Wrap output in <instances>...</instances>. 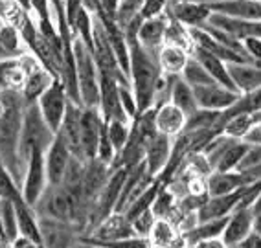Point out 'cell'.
<instances>
[{"label": "cell", "mask_w": 261, "mask_h": 248, "mask_svg": "<svg viewBox=\"0 0 261 248\" xmlns=\"http://www.w3.org/2000/svg\"><path fill=\"white\" fill-rule=\"evenodd\" d=\"M4 113L0 114V162L10 169L13 178L22 184L24 168L19 160V136L26 103L17 90H0Z\"/></svg>", "instance_id": "obj_1"}, {"label": "cell", "mask_w": 261, "mask_h": 248, "mask_svg": "<svg viewBox=\"0 0 261 248\" xmlns=\"http://www.w3.org/2000/svg\"><path fill=\"white\" fill-rule=\"evenodd\" d=\"M130 52V70L129 83L135 92L136 103H138V114L153 107L154 90L159 83L162 70L159 65V56L147 52L140 42H129Z\"/></svg>", "instance_id": "obj_2"}, {"label": "cell", "mask_w": 261, "mask_h": 248, "mask_svg": "<svg viewBox=\"0 0 261 248\" xmlns=\"http://www.w3.org/2000/svg\"><path fill=\"white\" fill-rule=\"evenodd\" d=\"M54 138H56V132L44 122L37 103L26 105L19 136V160L22 168L26 169V162H28L33 149L46 151L54 142Z\"/></svg>", "instance_id": "obj_3"}, {"label": "cell", "mask_w": 261, "mask_h": 248, "mask_svg": "<svg viewBox=\"0 0 261 248\" xmlns=\"http://www.w3.org/2000/svg\"><path fill=\"white\" fill-rule=\"evenodd\" d=\"M74 59L75 74H77V87L83 107L98 108L99 105V72L94 61L92 52L80 37H74Z\"/></svg>", "instance_id": "obj_4"}, {"label": "cell", "mask_w": 261, "mask_h": 248, "mask_svg": "<svg viewBox=\"0 0 261 248\" xmlns=\"http://www.w3.org/2000/svg\"><path fill=\"white\" fill-rule=\"evenodd\" d=\"M48 186H50V182H48L46 164H44V151L33 149L28 162H26L24 178H22V184H20L22 199L28 202L30 206L35 208L37 202L41 201V197L44 195Z\"/></svg>", "instance_id": "obj_5"}, {"label": "cell", "mask_w": 261, "mask_h": 248, "mask_svg": "<svg viewBox=\"0 0 261 248\" xmlns=\"http://www.w3.org/2000/svg\"><path fill=\"white\" fill-rule=\"evenodd\" d=\"M68 105H70V98H68L65 85H63V81L59 77H56V79L51 81L50 87L37 99V107L41 111L42 118H44V122L48 123V127L56 134L59 131L63 120H65Z\"/></svg>", "instance_id": "obj_6"}, {"label": "cell", "mask_w": 261, "mask_h": 248, "mask_svg": "<svg viewBox=\"0 0 261 248\" xmlns=\"http://www.w3.org/2000/svg\"><path fill=\"white\" fill-rule=\"evenodd\" d=\"M39 226H41L42 248H70L83 235L81 226L74 225V223L50 219V217L39 215Z\"/></svg>", "instance_id": "obj_7"}, {"label": "cell", "mask_w": 261, "mask_h": 248, "mask_svg": "<svg viewBox=\"0 0 261 248\" xmlns=\"http://www.w3.org/2000/svg\"><path fill=\"white\" fill-rule=\"evenodd\" d=\"M99 72V114L103 116L105 122L109 120H123V122H130L127 114L123 113L120 101V85L121 81L116 75L109 74V72ZM133 123V122H130Z\"/></svg>", "instance_id": "obj_8"}, {"label": "cell", "mask_w": 261, "mask_h": 248, "mask_svg": "<svg viewBox=\"0 0 261 248\" xmlns=\"http://www.w3.org/2000/svg\"><path fill=\"white\" fill-rule=\"evenodd\" d=\"M195 99L199 108L204 111H217V113H226L228 108H232L238 103L241 94L236 92L232 89H226L219 83L212 85H202V87H195Z\"/></svg>", "instance_id": "obj_9"}, {"label": "cell", "mask_w": 261, "mask_h": 248, "mask_svg": "<svg viewBox=\"0 0 261 248\" xmlns=\"http://www.w3.org/2000/svg\"><path fill=\"white\" fill-rule=\"evenodd\" d=\"M72 156L74 155L66 147V144L56 134L50 147L44 151V164H46V175L50 186H59L63 182V177H65L66 169H68Z\"/></svg>", "instance_id": "obj_10"}, {"label": "cell", "mask_w": 261, "mask_h": 248, "mask_svg": "<svg viewBox=\"0 0 261 248\" xmlns=\"http://www.w3.org/2000/svg\"><path fill=\"white\" fill-rule=\"evenodd\" d=\"M171 147H173V138L162 134V132H156V134L151 138V140L145 142V169L151 177H159L162 173L166 166L169 162V156H171Z\"/></svg>", "instance_id": "obj_11"}, {"label": "cell", "mask_w": 261, "mask_h": 248, "mask_svg": "<svg viewBox=\"0 0 261 248\" xmlns=\"http://www.w3.org/2000/svg\"><path fill=\"white\" fill-rule=\"evenodd\" d=\"M168 15L184 24L186 28H201L210 19V8L191 0H171L168 8Z\"/></svg>", "instance_id": "obj_12"}, {"label": "cell", "mask_w": 261, "mask_h": 248, "mask_svg": "<svg viewBox=\"0 0 261 248\" xmlns=\"http://www.w3.org/2000/svg\"><path fill=\"white\" fill-rule=\"evenodd\" d=\"M101 123L103 116L99 114V108L81 107V151L85 160L96 158Z\"/></svg>", "instance_id": "obj_13"}, {"label": "cell", "mask_w": 261, "mask_h": 248, "mask_svg": "<svg viewBox=\"0 0 261 248\" xmlns=\"http://www.w3.org/2000/svg\"><path fill=\"white\" fill-rule=\"evenodd\" d=\"M247 187H241L238 191L228 193V195H219V197H208L202 206L197 210L199 215V223L202 221H212V219H221V217H228L236 208L241 204V199L247 191Z\"/></svg>", "instance_id": "obj_14"}, {"label": "cell", "mask_w": 261, "mask_h": 248, "mask_svg": "<svg viewBox=\"0 0 261 248\" xmlns=\"http://www.w3.org/2000/svg\"><path fill=\"white\" fill-rule=\"evenodd\" d=\"M57 136L65 142L66 147L70 149V153L75 158L85 160L83 151H81V105H75L70 101V105L66 108L65 120H63L59 131H57Z\"/></svg>", "instance_id": "obj_15"}, {"label": "cell", "mask_w": 261, "mask_h": 248, "mask_svg": "<svg viewBox=\"0 0 261 248\" xmlns=\"http://www.w3.org/2000/svg\"><path fill=\"white\" fill-rule=\"evenodd\" d=\"M252 225H254V213L248 206H239L232 211L226 221L224 232L221 235L226 246L243 243L248 235L252 234Z\"/></svg>", "instance_id": "obj_16"}, {"label": "cell", "mask_w": 261, "mask_h": 248, "mask_svg": "<svg viewBox=\"0 0 261 248\" xmlns=\"http://www.w3.org/2000/svg\"><path fill=\"white\" fill-rule=\"evenodd\" d=\"M254 184L243 171H212L206 178V187H208V197L228 195L241 189L245 186Z\"/></svg>", "instance_id": "obj_17"}, {"label": "cell", "mask_w": 261, "mask_h": 248, "mask_svg": "<svg viewBox=\"0 0 261 248\" xmlns=\"http://www.w3.org/2000/svg\"><path fill=\"white\" fill-rule=\"evenodd\" d=\"M130 235H135L130 221H127V217L121 211H114L94 226L92 232L87 234V237L98 239V241H114V239L130 237Z\"/></svg>", "instance_id": "obj_18"}, {"label": "cell", "mask_w": 261, "mask_h": 248, "mask_svg": "<svg viewBox=\"0 0 261 248\" xmlns=\"http://www.w3.org/2000/svg\"><path fill=\"white\" fill-rule=\"evenodd\" d=\"M186 120V114L182 113L177 105H173L171 101H166V103L154 107V125H156V131L169 136V138H175V136H178L184 131Z\"/></svg>", "instance_id": "obj_19"}, {"label": "cell", "mask_w": 261, "mask_h": 248, "mask_svg": "<svg viewBox=\"0 0 261 248\" xmlns=\"http://www.w3.org/2000/svg\"><path fill=\"white\" fill-rule=\"evenodd\" d=\"M208 8L212 13L245 20H261V0H217L208 4Z\"/></svg>", "instance_id": "obj_20"}, {"label": "cell", "mask_w": 261, "mask_h": 248, "mask_svg": "<svg viewBox=\"0 0 261 248\" xmlns=\"http://www.w3.org/2000/svg\"><path fill=\"white\" fill-rule=\"evenodd\" d=\"M230 77L241 96L261 89V65L259 63H232L228 65Z\"/></svg>", "instance_id": "obj_21"}, {"label": "cell", "mask_w": 261, "mask_h": 248, "mask_svg": "<svg viewBox=\"0 0 261 248\" xmlns=\"http://www.w3.org/2000/svg\"><path fill=\"white\" fill-rule=\"evenodd\" d=\"M168 22H169L168 13L154 17V19H145L142 22L140 30H138V42H140L147 52L159 56V50L164 44V37H166Z\"/></svg>", "instance_id": "obj_22"}, {"label": "cell", "mask_w": 261, "mask_h": 248, "mask_svg": "<svg viewBox=\"0 0 261 248\" xmlns=\"http://www.w3.org/2000/svg\"><path fill=\"white\" fill-rule=\"evenodd\" d=\"M190 56L195 57L197 61L204 66L206 70H208V74H210L212 77L217 81V83L223 85V87H226V89H232V90H236V92H238V89H236V85H233L232 77H230L228 63H224L223 59L215 57L214 53H210V52H206V50H202V48L197 46V44H193V46H191Z\"/></svg>", "instance_id": "obj_23"}, {"label": "cell", "mask_w": 261, "mask_h": 248, "mask_svg": "<svg viewBox=\"0 0 261 248\" xmlns=\"http://www.w3.org/2000/svg\"><path fill=\"white\" fill-rule=\"evenodd\" d=\"M147 241L153 248H180L186 246L184 235L169 219H156L154 226L151 228Z\"/></svg>", "instance_id": "obj_24"}, {"label": "cell", "mask_w": 261, "mask_h": 248, "mask_svg": "<svg viewBox=\"0 0 261 248\" xmlns=\"http://www.w3.org/2000/svg\"><path fill=\"white\" fill-rule=\"evenodd\" d=\"M15 215H17V226H19V235L28 237L35 243L41 244V226H39V215L35 208L30 206L24 199L13 202Z\"/></svg>", "instance_id": "obj_25"}, {"label": "cell", "mask_w": 261, "mask_h": 248, "mask_svg": "<svg viewBox=\"0 0 261 248\" xmlns=\"http://www.w3.org/2000/svg\"><path fill=\"white\" fill-rule=\"evenodd\" d=\"M54 79H56V77L51 75V72H48L42 65L35 66L33 70H30L28 75H26V81H24L22 90H20L24 103L26 105L37 103V99L41 98V94L50 87Z\"/></svg>", "instance_id": "obj_26"}, {"label": "cell", "mask_w": 261, "mask_h": 248, "mask_svg": "<svg viewBox=\"0 0 261 248\" xmlns=\"http://www.w3.org/2000/svg\"><path fill=\"white\" fill-rule=\"evenodd\" d=\"M188 59H190V52L175 44H162L159 50V65L162 74L180 75Z\"/></svg>", "instance_id": "obj_27"}, {"label": "cell", "mask_w": 261, "mask_h": 248, "mask_svg": "<svg viewBox=\"0 0 261 248\" xmlns=\"http://www.w3.org/2000/svg\"><path fill=\"white\" fill-rule=\"evenodd\" d=\"M169 101H171L173 105H177L186 116H191L195 111H199V105H197V99H195V92H193V89H191L186 81L182 79L180 75H175V77H173Z\"/></svg>", "instance_id": "obj_28"}, {"label": "cell", "mask_w": 261, "mask_h": 248, "mask_svg": "<svg viewBox=\"0 0 261 248\" xmlns=\"http://www.w3.org/2000/svg\"><path fill=\"white\" fill-rule=\"evenodd\" d=\"M226 221L228 217H221V219H212V221H202L195 228H191L190 232H186L184 235V243L188 246H193V244L206 241V239H215L221 237L224 232V226H226Z\"/></svg>", "instance_id": "obj_29"}, {"label": "cell", "mask_w": 261, "mask_h": 248, "mask_svg": "<svg viewBox=\"0 0 261 248\" xmlns=\"http://www.w3.org/2000/svg\"><path fill=\"white\" fill-rule=\"evenodd\" d=\"M0 46L8 53V57H20L28 52L19 28L11 22H4V26L0 28Z\"/></svg>", "instance_id": "obj_30"}, {"label": "cell", "mask_w": 261, "mask_h": 248, "mask_svg": "<svg viewBox=\"0 0 261 248\" xmlns=\"http://www.w3.org/2000/svg\"><path fill=\"white\" fill-rule=\"evenodd\" d=\"M250 149V144L247 140H236L228 149L224 151L219 162L215 164L214 171H236L241 166L243 158Z\"/></svg>", "instance_id": "obj_31"}, {"label": "cell", "mask_w": 261, "mask_h": 248, "mask_svg": "<svg viewBox=\"0 0 261 248\" xmlns=\"http://www.w3.org/2000/svg\"><path fill=\"white\" fill-rule=\"evenodd\" d=\"M180 77L184 81H186L188 85H190L191 89H195V87H202V85L217 83V81H215L214 77H212V75L208 74V70H206L204 66H202L201 63L197 61V59L193 56H190V59H188L186 66L182 68Z\"/></svg>", "instance_id": "obj_32"}, {"label": "cell", "mask_w": 261, "mask_h": 248, "mask_svg": "<svg viewBox=\"0 0 261 248\" xmlns=\"http://www.w3.org/2000/svg\"><path fill=\"white\" fill-rule=\"evenodd\" d=\"M142 6H144V0H120L116 17H114L118 26L125 30L133 20L142 17Z\"/></svg>", "instance_id": "obj_33"}, {"label": "cell", "mask_w": 261, "mask_h": 248, "mask_svg": "<svg viewBox=\"0 0 261 248\" xmlns=\"http://www.w3.org/2000/svg\"><path fill=\"white\" fill-rule=\"evenodd\" d=\"M19 199H22V191H20L19 182L10 173V169L0 162V201L15 202L19 201Z\"/></svg>", "instance_id": "obj_34"}, {"label": "cell", "mask_w": 261, "mask_h": 248, "mask_svg": "<svg viewBox=\"0 0 261 248\" xmlns=\"http://www.w3.org/2000/svg\"><path fill=\"white\" fill-rule=\"evenodd\" d=\"M107 134L111 138V144L116 151V155L125 147L130 134V122L123 120H109L107 122Z\"/></svg>", "instance_id": "obj_35"}, {"label": "cell", "mask_w": 261, "mask_h": 248, "mask_svg": "<svg viewBox=\"0 0 261 248\" xmlns=\"http://www.w3.org/2000/svg\"><path fill=\"white\" fill-rule=\"evenodd\" d=\"M0 221L8 243H13L19 237V226H17V215H15V206L11 201H0Z\"/></svg>", "instance_id": "obj_36"}, {"label": "cell", "mask_w": 261, "mask_h": 248, "mask_svg": "<svg viewBox=\"0 0 261 248\" xmlns=\"http://www.w3.org/2000/svg\"><path fill=\"white\" fill-rule=\"evenodd\" d=\"M96 158L103 164H109L112 166L114 158H116V151L112 147L111 144V138L107 134V122L103 120L101 123V129H99V140H98V149H96Z\"/></svg>", "instance_id": "obj_37"}, {"label": "cell", "mask_w": 261, "mask_h": 248, "mask_svg": "<svg viewBox=\"0 0 261 248\" xmlns=\"http://www.w3.org/2000/svg\"><path fill=\"white\" fill-rule=\"evenodd\" d=\"M156 223V215L153 213V210H145L142 211L140 215H136L135 219H130V226H133V232L135 235H140V237H147L151 232V228Z\"/></svg>", "instance_id": "obj_38"}, {"label": "cell", "mask_w": 261, "mask_h": 248, "mask_svg": "<svg viewBox=\"0 0 261 248\" xmlns=\"http://www.w3.org/2000/svg\"><path fill=\"white\" fill-rule=\"evenodd\" d=\"M120 101H121V108L123 113L127 114L130 122L138 116V103H136L135 92L130 89V85H120Z\"/></svg>", "instance_id": "obj_39"}, {"label": "cell", "mask_w": 261, "mask_h": 248, "mask_svg": "<svg viewBox=\"0 0 261 248\" xmlns=\"http://www.w3.org/2000/svg\"><path fill=\"white\" fill-rule=\"evenodd\" d=\"M169 2L171 0H144V6H142V17H144V20L166 15L168 13Z\"/></svg>", "instance_id": "obj_40"}, {"label": "cell", "mask_w": 261, "mask_h": 248, "mask_svg": "<svg viewBox=\"0 0 261 248\" xmlns=\"http://www.w3.org/2000/svg\"><path fill=\"white\" fill-rule=\"evenodd\" d=\"M63 4H65L66 24H68V28L72 30V33H74V24H75V19H77V13H80L81 8H83V0H63Z\"/></svg>", "instance_id": "obj_41"}, {"label": "cell", "mask_w": 261, "mask_h": 248, "mask_svg": "<svg viewBox=\"0 0 261 248\" xmlns=\"http://www.w3.org/2000/svg\"><path fill=\"white\" fill-rule=\"evenodd\" d=\"M243 46H245V52H247V56L250 57L252 61L261 65V37L243 39Z\"/></svg>", "instance_id": "obj_42"}, {"label": "cell", "mask_w": 261, "mask_h": 248, "mask_svg": "<svg viewBox=\"0 0 261 248\" xmlns=\"http://www.w3.org/2000/svg\"><path fill=\"white\" fill-rule=\"evenodd\" d=\"M8 248H42V246L39 243H35V241H32V239L19 235L13 243H10V246H8Z\"/></svg>", "instance_id": "obj_43"}, {"label": "cell", "mask_w": 261, "mask_h": 248, "mask_svg": "<svg viewBox=\"0 0 261 248\" xmlns=\"http://www.w3.org/2000/svg\"><path fill=\"white\" fill-rule=\"evenodd\" d=\"M193 248H228V246H226V243H224L221 237H215V239H206V241L193 244Z\"/></svg>", "instance_id": "obj_44"}, {"label": "cell", "mask_w": 261, "mask_h": 248, "mask_svg": "<svg viewBox=\"0 0 261 248\" xmlns=\"http://www.w3.org/2000/svg\"><path fill=\"white\" fill-rule=\"evenodd\" d=\"M241 244L245 248H261V237L257 234H254V232H252V234L248 235V237L245 239Z\"/></svg>", "instance_id": "obj_45"}, {"label": "cell", "mask_w": 261, "mask_h": 248, "mask_svg": "<svg viewBox=\"0 0 261 248\" xmlns=\"http://www.w3.org/2000/svg\"><path fill=\"white\" fill-rule=\"evenodd\" d=\"M250 210L254 215H261V189L259 193L256 195V199H254V202L250 204Z\"/></svg>", "instance_id": "obj_46"}, {"label": "cell", "mask_w": 261, "mask_h": 248, "mask_svg": "<svg viewBox=\"0 0 261 248\" xmlns=\"http://www.w3.org/2000/svg\"><path fill=\"white\" fill-rule=\"evenodd\" d=\"M13 4H17L20 8V10L28 11V13H32V0H11Z\"/></svg>", "instance_id": "obj_47"}, {"label": "cell", "mask_w": 261, "mask_h": 248, "mask_svg": "<svg viewBox=\"0 0 261 248\" xmlns=\"http://www.w3.org/2000/svg\"><path fill=\"white\" fill-rule=\"evenodd\" d=\"M252 232L261 237V215H254V225H252Z\"/></svg>", "instance_id": "obj_48"}, {"label": "cell", "mask_w": 261, "mask_h": 248, "mask_svg": "<svg viewBox=\"0 0 261 248\" xmlns=\"http://www.w3.org/2000/svg\"><path fill=\"white\" fill-rule=\"evenodd\" d=\"M11 6V0H0V17L4 19L6 13H8V10H10Z\"/></svg>", "instance_id": "obj_49"}, {"label": "cell", "mask_w": 261, "mask_h": 248, "mask_svg": "<svg viewBox=\"0 0 261 248\" xmlns=\"http://www.w3.org/2000/svg\"><path fill=\"white\" fill-rule=\"evenodd\" d=\"M70 248H94V246H90V244L83 243V241H77V243H74Z\"/></svg>", "instance_id": "obj_50"}, {"label": "cell", "mask_w": 261, "mask_h": 248, "mask_svg": "<svg viewBox=\"0 0 261 248\" xmlns=\"http://www.w3.org/2000/svg\"><path fill=\"white\" fill-rule=\"evenodd\" d=\"M0 59H8V53L2 50V46H0Z\"/></svg>", "instance_id": "obj_51"}, {"label": "cell", "mask_w": 261, "mask_h": 248, "mask_svg": "<svg viewBox=\"0 0 261 248\" xmlns=\"http://www.w3.org/2000/svg\"><path fill=\"white\" fill-rule=\"evenodd\" d=\"M228 248H245V246H243V244L239 243V244H233V246H228Z\"/></svg>", "instance_id": "obj_52"}, {"label": "cell", "mask_w": 261, "mask_h": 248, "mask_svg": "<svg viewBox=\"0 0 261 248\" xmlns=\"http://www.w3.org/2000/svg\"><path fill=\"white\" fill-rule=\"evenodd\" d=\"M4 22H6V20L2 19V17H0V28H2V26H4Z\"/></svg>", "instance_id": "obj_53"}]
</instances>
